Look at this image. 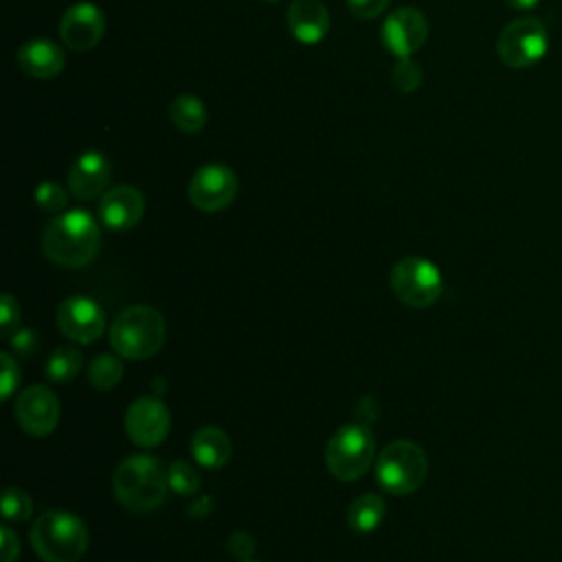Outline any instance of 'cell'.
<instances>
[{"instance_id":"2e32d148","label":"cell","mask_w":562,"mask_h":562,"mask_svg":"<svg viewBox=\"0 0 562 562\" xmlns=\"http://www.w3.org/2000/svg\"><path fill=\"white\" fill-rule=\"evenodd\" d=\"M145 213V198L136 187L119 184L108 189L99 200V217L112 231L134 228Z\"/></svg>"},{"instance_id":"9a60e30c","label":"cell","mask_w":562,"mask_h":562,"mask_svg":"<svg viewBox=\"0 0 562 562\" xmlns=\"http://www.w3.org/2000/svg\"><path fill=\"white\" fill-rule=\"evenodd\" d=\"M112 178V167L105 154L101 151H83L75 158L68 169V191L77 200H94L108 191Z\"/></svg>"},{"instance_id":"5b68a950","label":"cell","mask_w":562,"mask_h":562,"mask_svg":"<svg viewBox=\"0 0 562 562\" xmlns=\"http://www.w3.org/2000/svg\"><path fill=\"white\" fill-rule=\"evenodd\" d=\"M428 472V459L419 443L400 439L389 443L375 463V476L382 490L395 496L415 492Z\"/></svg>"},{"instance_id":"f546056e","label":"cell","mask_w":562,"mask_h":562,"mask_svg":"<svg viewBox=\"0 0 562 562\" xmlns=\"http://www.w3.org/2000/svg\"><path fill=\"white\" fill-rule=\"evenodd\" d=\"M0 360H2V378H0V382H2V395H0V397H2V400H9L11 393H13V389H15L18 382H20V369H18V362L13 360L11 353H2Z\"/></svg>"},{"instance_id":"603a6c76","label":"cell","mask_w":562,"mask_h":562,"mask_svg":"<svg viewBox=\"0 0 562 562\" xmlns=\"http://www.w3.org/2000/svg\"><path fill=\"white\" fill-rule=\"evenodd\" d=\"M121 378H123V362L119 356L101 353L88 367V382L97 391L114 389L121 382Z\"/></svg>"},{"instance_id":"4dcf8cb0","label":"cell","mask_w":562,"mask_h":562,"mask_svg":"<svg viewBox=\"0 0 562 562\" xmlns=\"http://www.w3.org/2000/svg\"><path fill=\"white\" fill-rule=\"evenodd\" d=\"M226 547H228V551H231L233 558L248 560V558L252 555V551H255V540H252V536L246 533V531H235V533H231Z\"/></svg>"},{"instance_id":"30bf717a","label":"cell","mask_w":562,"mask_h":562,"mask_svg":"<svg viewBox=\"0 0 562 562\" xmlns=\"http://www.w3.org/2000/svg\"><path fill=\"white\" fill-rule=\"evenodd\" d=\"M428 37V20L415 7H400L389 13L380 26L382 46L397 59L417 53Z\"/></svg>"},{"instance_id":"1f68e13d","label":"cell","mask_w":562,"mask_h":562,"mask_svg":"<svg viewBox=\"0 0 562 562\" xmlns=\"http://www.w3.org/2000/svg\"><path fill=\"white\" fill-rule=\"evenodd\" d=\"M0 547H2L0 562H15V558L20 555V542L9 525L0 527Z\"/></svg>"},{"instance_id":"7a4b0ae2","label":"cell","mask_w":562,"mask_h":562,"mask_svg":"<svg viewBox=\"0 0 562 562\" xmlns=\"http://www.w3.org/2000/svg\"><path fill=\"white\" fill-rule=\"evenodd\" d=\"M167 487V470L149 454H132L114 472L116 501L130 512H151L165 501Z\"/></svg>"},{"instance_id":"7402d4cb","label":"cell","mask_w":562,"mask_h":562,"mask_svg":"<svg viewBox=\"0 0 562 562\" xmlns=\"http://www.w3.org/2000/svg\"><path fill=\"white\" fill-rule=\"evenodd\" d=\"M81 364H83L81 351L77 347L64 345V347H57L50 353V358L46 362V375H48V380L64 384V382H70L79 375Z\"/></svg>"},{"instance_id":"d4e9b609","label":"cell","mask_w":562,"mask_h":562,"mask_svg":"<svg viewBox=\"0 0 562 562\" xmlns=\"http://www.w3.org/2000/svg\"><path fill=\"white\" fill-rule=\"evenodd\" d=\"M2 514L9 522H20L31 518L33 514V501L31 496L22 490V487H7L4 496H2Z\"/></svg>"},{"instance_id":"83f0119b","label":"cell","mask_w":562,"mask_h":562,"mask_svg":"<svg viewBox=\"0 0 562 562\" xmlns=\"http://www.w3.org/2000/svg\"><path fill=\"white\" fill-rule=\"evenodd\" d=\"M391 0H347V9L358 20H373L386 11Z\"/></svg>"},{"instance_id":"ac0fdd59","label":"cell","mask_w":562,"mask_h":562,"mask_svg":"<svg viewBox=\"0 0 562 562\" xmlns=\"http://www.w3.org/2000/svg\"><path fill=\"white\" fill-rule=\"evenodd\" d=\"M285 22L294 40L301 44H318L329 33V11L318 0H292L285 11Z\"/></svg>"},{"instance_id":"f1b7e54d","label":"cell","mask_w":562,"mask_h":562,"mask_svg":"<svg viewBox=\"0 0 562 562\" xmlns=\"http://www.w3.org/2000/svg\"><path fill=\"white\" fill-rule=\"evenodd\" d=\"M20 323V310H18V301L11 294H2L0 301V331L2 336H9Z\"/></svg>"},{"instance_id":"8fae6325","label":"cell","mask_w":562,"mask_h":562,"mask_svg":"<svg viewBox=\"0 0 562 562\" xmlns=\"http://www.w3.org/2000/svg\"><path fill=\"white\" fill-rule=\"evenodd\" d=\"M171 428V415L162 400L143 395L125 411V432L140 448L158 446Z\"/></svg>"},{"instance_id":"cb8c5ba5","label":"cell","mask_w":562,"mask_h":562,"mask_svg":"<svg viewBox=\"0 0 562 562\" xmlns=\"http://www.w3.org/2000/svg\"><path fill=\"white\" fill-rule=\"evenodd\" d=\"M422 81H424V72L417 61H413L411 57H402L395 61L391 70V83L397 92L411 94L422 86Z\"/></svg>"},{"instance_id":"6da1fadb","label":"cell","mask_w":562,"mask_h":562,"mask_svg":"<svg viewBox=\"0 0 562 562\" xmlns=\"http://www.w3.org/2000/svg\"><path fill=\"white\" fill-rule=\"evenodd\" d=\"M101 246L97 220L83 209L55 215L42 233L44 255L61 268H81L94 259Z\"/></svg>"},{"instance_id":"5bb4252c","label":"cell","mask_w":562,"mask_h":562,"mask_svg":"<svg viewBox=\"0 0 562 562\" xmlns=\"http://www.w3.org/2000/svg\"><path fill=\"white\" fill-rule=\"evenodd\" d=\"M59 35L70 50H90L105 35V13L92 2H77L64 11Z\"/></svg>"},{"instance_id":"e0dca14e","label":"cell","mask_w":562,"mask_h":562,"mask_svg":"<svg viewBox=\"0 0 562 562\" xmlns=\"http://www.w3.org/2000/svg\"><path fill=\"white\" fill-rule=\"evenodd\" d=\"M18 68L33 79H53L57 77L64 66H66V53L59 44L44 40V37H35L24 42L18 48Z\"/></svg>"},{"instance_id":"e575fe53","label":"cell","mask_w":562,"mask_h":562,"mask_svg":"<svg viewBox=\"0 0 562 562\" xmlns=\"http://www.w3.org/2000/svg\"><path fill=\"white\" fill-rule=\"evenodd\" d=\"M244 562H255V560H244Z\"/></svg>"},{"instance_id":"836d02e7","label":"cell","mask_w":562,"mask_h":562,"mask_svg":"<svg viewBox=\"0 0 562 562\" xmlns=\"http://www.w3.org/2000/svg\"><path fill=\"white\" fill-rule=\"evenodd\" d=\"M261 2H270V4H274V2H279V0H261Z\"/></svg>"},{"instance_id":"9c48e42d","label":"cell","mask_w":562,"mask_h":562,"mask_svg":"<svg viewBox=\"0 0 562 562\" xmlns=\"http://www.w3.org/2000/svg\"><path fill=\"white\" fill-rule=\"evenodd\" d=\"M239 182L231 167L213 162L200 167L189 180V202L204 213H217L226 209L237 195Z\"/></svg>"},{"instance_id":"7c38bea8","label":"cell","mask_w":562,"mask_h":562,"mask_svg":"<svg viewBox=\"0 0 562 562\" xmlns=\"http://www.w3.org/2000/svg\"><path fill=\"white\" fill-rule=\"evenodd\" d=\"M15 419L26 435L46 437L57 428L59 400L42 384L24 389L15 400Z\"/></svg>"},{"instance_id":"277c9868","label":"cell","mask_w":562,"mask_h":562,"mask_svg":"<svg viewBox=\"0 0 562 562\" xmlns=\"http://www.w3.org/2000/svg\"><path fill=\"white\" fill-rule=\"evenodd\" d=\"M31 544L44 562H77L88 549V527L64 509L40 514L31 527Z\"/></svg>"},{"instance_id":"3957f363","label":"cell","mask_w":562,"mask_h":562,"mask_svg":"<svg viewBox=\"0 0 562 562\" xmlns=\"http://www.w3.org/2000/svg\"><path fill=\"white\" fill-rule=\"evenodd\" d=\"M167 338V325L151 305H130L116 314L110 327L112 349L127 360H145L160 351Z\"/></svg>"},{"instance_id":"4316f807","label":"cell","mask_w":562,"mask_h":562,"mask_svg":"<svg viewBox=\"0 0 562 562\" xmlns=\"http://www.w3.org/2000/svg\"><path fill=\"white\" fill-rule=\"evenodd\" d=\"M33 198H35V204L46 213H59L68 204V191L50 180L40 182L33 191Z\"/></svg>"},{"instance_id":"52a82bcc","label":"cell","mask_w":562,"mask_h":562,"mask_svg":"<svg viewBox=\"0 0 562 562\" xmlns=\"http://www.w3.org/2000/svg\"><path fill=\"white\" fill-rule=\"evenodd\" d=\"M391 288L395 296L415 310L430 307L443 288L439 268L424 257H404L391 270Z\"/></svg>"},{"instance_id":"ffe728a7","label":"cell","mask_w":562,"mask_h":562,"mask_svg":"<svg viewBox=\"0 0 562 562\" xmlns=\"http://www.w3.org/2000/svg\"><path fill=\"white\" fill-rule=\"evenodd\" d=\"M169 119L176 130L184 134H195L206 125L209 112L202 99H198L195 94H180L169 105Z\"/></svg>"},{"instance_id":"d6986e66","label":"cell","mask_w":562,"mask_h":562,"mask_svg":"<svg viewBox=\"0 0 562 562\" xmlns=\"http://www.w3.org/2000/svg\"><path fill=\"white\" fill-rule=\"evenodd\" d=\"M191 452L202 468L217 470L231 457V439L217 426H202L191 439Z\"/></svg>"},{"instance_id":"d6a6232c","label":"cell","mask_w":562,"mask_h":562,"mask_svg":"<svg viewBox=\"0 0 562 562\" xmlns=\"http://www.w3.org/2000/svg\"><path fill=\"white\" fill-rule=\"evenodd\" d=\"M507 7L512 9H518V11H525V9H533L540 0H503Z\"/></svg>"},{"instance_id":"ba28073f","label":"cell","mask_w":562,"mask_h":562,"mask_svg":"<svg viewBox=\"0 0 562 562\" xmlns=\"http://www.w3.org/2000/svg\"><path fill=\"white\" fill-rule=\"evenodd\" d=\"M547 46H549L547 29L533 15L512 20L498 33V40H496V53L501 61L514 70H522L538 64L544 57Z\"/></svg>"},{"instance_id":"44dd1931","label":"cell","mask_w":562,"mask_h":562,"mask_svg":"<svg viewBox=\"0 0 562 562\" xmlns=\"http://www.w3.org/2000/svg\"><path fill=\"white\" fill-rule=\"evenodd\" d=\"M384 501L380 494H360L347 509V520H349V527L356 529L358 533H369L373 531L382 516H384Z\"/></svg>"},{"instance_id":"8992f818","label":"cell","mask_w":562,"mask_h":562,"mask_svg":"<svg viewBox=\"0 0 562 562\" xmlns=\"http://www.w3.org/2000/svg\"><path fill=\"white\" fill-rule=\"evenodd\" d=\"M375 441L367 426L362 424H347L340 426L327 441L325 461L327 470L338 481H356L373 463Z\"/></svg>"},{"instance_id":"484cf974","label":"cell","mask_w":562,"mask_h":562,"mask_svg":"<svg viewBox=\"0 0 562 562\" xmlns=\"http://www.w3.org/2000/svg\"><path fill=\"white\" fill-rule=\"evenodd\" d=\"M167 481H169V487L182 496H189L200 487V474L187 461H173L167 470Z\"/></svg>"},{"instance_id":"4fadbf2b","label":"cell","mask_w":562,"mask_h":562,"mask_svg":"<svg viewBox=\"0 0 562 562\" xmlns=\"http://www.w3.org/2000/svg\"><path fill=\"white\" fill-rule=\"evenodd\" d=\"M59 331L75 342H94L105 329V314L94 299L70 296L57 307Z\"/></svg>"}]
</instances>
